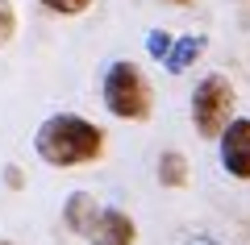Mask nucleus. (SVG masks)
<instances>
[{
  "instance_id": "0eeeda50",
  "label": "nucleus",
  "mask_w": 250,
  "mask_h": 245,
  "mask_svg": "<svg viewBox=\"0 0 250 245\" xmlns=\"http://www.w3.org/2000/svg\"><path fill=\"white\" fill-rule=\"evenodd\" d=\"M200 54H205V34H184V38H175V42H171V54H167V62H163V67H167L171 75H179V71H188Z\"/></svg>"
},
{
  "instance_id": "f257e3e1",
  "label": "nucleus",
  "mask_w": 250,
  "mask_h": 245,
  "mask_svg": "<svg viewBox=\"0 0 250 245\" xmlns=\"http://www.w3.org/2000/svg\"><path fill=\"white\" fill-rule=\"evenodd\" d=\"M34 150L46 167H88L104 154V129L88 116L75 113H54L38 125Z\"/></svg>"
},
{
  "instance_id": "9d476101",
  "label": "nucleus",
  "mask_w": 250,
  "mask_h": 245,
  "mask_svg": "<svg viewBox=\"0 0 250 245\" xmlns=\"http://www.w3.org/2000/svg\"><path fill=\"white\" fill-rule=\"evenodd\" d=\"M17 38V9H13V0H0V50Z\"/></svg>"
},
{
  "instance_id": "ddd939ff",
  "label": "nucleus",
  "mask_w": 250,
  "mask_h": 245,
  "mask_svg": "<svg viewBox=\"0 0 250 245\" xmlns=\"http://www.w3.org/2000/svg\"><path fill=\"white\" fill-rule=\"evenodd\" d=\"M4 183H9L13 191H17V187L25 183V179H21V170H17V167H4Z\"/></svg>"
},
{
  "instance_id": "9b49d317",
  "label": "nucleus",
  "mask_w": 250,
  "mask_h": 245,
  "mask_svg": "<svg viewBox=\"0 0 250 245\" xmlns=\"http://www.w3.org/2000/svg\"><path fill=\"white\" fill-rule=\"evenodd\" d=\"M171 42H175V38H171L167 29H150V34H146V54H150V58H159V62H167Z\"/></svg>"
},
{
  "instance_id": "20e7f679",
  "label": "nucleus",
  "mask_w": 250,
  "mask_h": 245,
  "mask_svg": "<svg viewBox=\"0 0 250 245\" xmlns=\"http://www.w3.org/2000/svg\"><path fill=\"white\" fill-rule=\"evenodd\" d=\"M217 154H221L225 175H233L238 183H250V116H233L225 125V133L217 137Z\"/></svg>"
},
{
  "instance_id": "39448f33",
  "label": "nucleus",
  "mask_w": 250,
  "mask_h": 245,
  "mask_svg": "<svg viewBox=\"0 0 250 245\" xmlns=\"http://www.w3.org/2000/svg\"><path fill=\"white\" fill-rule=\"evenodd\" d=\"M83 241L88 245H138V225L121 208H100L92 228L83 233Z\"/></svg>"
},
{
  "instance_id": "1a4fd4ad",
  "label": "nucleus",
  "mask_w": 250,
  "mask_h": 245,
  "mask_svg": "<svg viewBox=\"0 0 250 245\" xmlns=\"http://www.w3.org/2000/svg\"><path fill=\"white\" fill-rule=\"evenodd\" d=\"M42 9H50V13H59V17H80V13H88L96 0H38Z\"/></svg>"
},
{
  "instance_id": "2eb2a0df",
  "label": "nucleus",
  "mask_w": 250,
  "mask_h": 245,
  "mask_svg": "<svg viewBox=\"0 0 250 245\" xmlns=\"http://www.w3.org/2000/svg\"><path fill=\"white\" fill-rule=\"evenodd\" d=\"M0 245H17V241H9V237H0Z\"/></svg>"
},
{
  "instance_id": "f8f14e48",
  "label": "nucleus",
  "mask_w": 250,
  "mask_h": 245,
  "mask_svg": "<svg viewBox=\"0 0 250 245\" xmlns=\"http://www.w3.org/2000/svg\"><path fill=\"white\" fill-rule=\"evenodd\" d=\"M184 245H221V241H217L213 233H188V237H184Z\"/></svg>"
},
{
  "instance_id": "4468645a",
  "label": "nucleus",
  "mask_w": 250,
  "mask_h": 245,
  "mask_svg": "<svg viewBox=\"0 0 250 245\" xmlns=\"http://www.w3.org/2000/svg\"><path fill=\"white\" fill-rule=\"evenodd\" d=\"M171 4H196V0H171Z\"/></svg>"
},
{
  "instance_id": "7ed1b4c3",
  "label": "nucleus",
  "mask_w": 250,
  "mask_h": 245,
  "mask_svg": "<svg viewBox=\"0 0 250 245\" xmlns=\"http://www.w3.org/2000/svg\"><path fill=\"white\" fill-rule=\"evenodd\" d=\"M233 104H238V92H233L229 79L221 71L205 75L196 83V92H192V125H196V133L205 141H217L225 133V125L233 121Z\"/></svg>"
},
{
  "instance_id": "6e6552de",
  "label": "nucleus",
  "mask_w": 250,
  "mask_h": 245,
  "mask_svg": "<svg viewBox=\"0 0 250 245\" xmlns=\"http://www.w3.org/2000/svg\"><path fill=\"white\" fill-rule=\"evenodd\" d=\"M159 183L163 187H171V191H179V187H188L192 183V167H188V158L179 154V150H163L159 154Z\"/></svg>"
},
{
  "instance_id": "423d86ee",
  "label": "nucleus",
  "mask_w": 250,
  "mask_h": 245,
  "mask_svg": "<svg viewBox=\"0 0 250 245\" xmlns=\"http://www.w3.org/2000/svg\"><path fill=\"white\" fill-rule=\"evenodd\" d=\"M100 208H104V204H100L92 191H71L67 200H62V225L71 228L75 237H83L92 228V220H96Z\"/></svg>"
},
{
  "instance_id": "f03ea898",
  "label": "nucleus",
  "mask_w": 250,
  "mask_h": 245,
  "mask_svg": "<svg viewBox=\"0 0 250 245\" xmlns=\"http://www.w3.org/2000/svg\"><path fill=\"white\" fill-rule=\"evenodd\" d=\"M100 96H104V108L117 121H150V113H154L150 79H146V71L138 67V62H129V58L108 62Z\"/></svg>"
}]
</instances>
